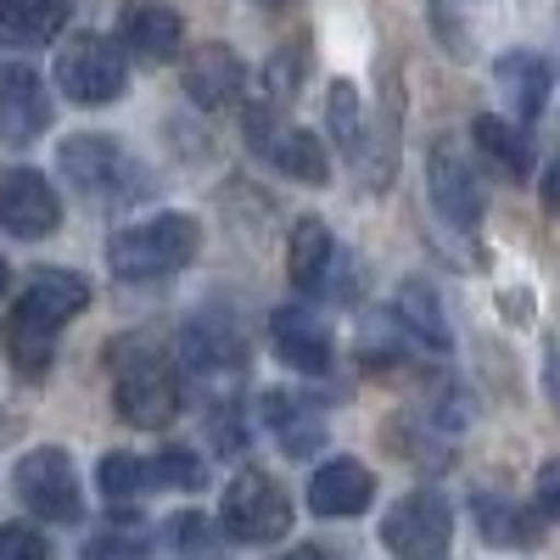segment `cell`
<instances>
[{
  "label": "cell",
  "mask_w": 560,
  "mask_h": 560,
  "mask_svg": "<svg viewBox=\"0 0 560 560\" xmlns=\"http://www.w3.org/2000/svg\"><path fill=\"white\" fill-rule=\"evenodd\" d=\"M107 376H113V404L129 427H168L179 415V370L140 337H118L107 348Z\"/></svg>",
  "instance_id": "obj_1"
},
{
  "label": "cell",
  "mask_w": 560,
  "mask_h": 560,
  "mask_svg": "<svg viewBox=\"0 0 560 560\" xmlns=\"http://www.w3.org/2000/svg\"><path fill=\"white\" fill-rule=\"evenodd\" d=\"M62 179L90 202V208H129L147 191V168L129 158V147L118 135H68L62 140Z\"/></svg>",
  "instance_id": "obj_2"
},
{
  "label": "cell",
  "mask_w": 560,
  "mask_h": 560,
  "mask_svg": "<svg viewBox=\"0 0 560 560\" xmlns=\"http://www.w3.org/2000/svg\"><path fill=\"white\" fill-rule=\"evenodd\" d=\"M197 253H202V224L191 213H152L118 230L107 264L118 280H163V275H179Z\"/></svg>",
  "instance_id": "obj_3"
},
{
  "label": "cell",
  "mask_w": 560,
  "mask_h": 560,
  "mask_svg": "<svg viewBox=\"0 0 560 560\" xmlns=\"http://www.w3.org/2000/svg\"><path fill=\"white\" fill-rule=\"evenodd\" d=\"M57 90L73 107H113L129 90V57L113 34H73L57 57Z\"/></svg>",
  "instance_id": "obj_4"
},
{
  "label": "cell",
  "mask_w": 560,
  "mask_h": 560,
  "mask_svg": "<svg viewBox=\"0 0 560 560\" xmlns=\"http://www.w3.org/2000/svg\"><path fill=\"white\" fill-rule=\"evenodd\" d=\"M382 544L398 560H443L454 544V504L438 488H409L382 516Z\"/></svg>",
  "instance_id": "obj_5"
},
{
  "label": "cell",
  "mask_w": 560,
  "mask_h": 560,
  "mask_svg": "<svg viewBox=\"0 0 560 560\" xmlns=\"http://www.w3.org/2000/svg\"><path fill=\"white\" fill-rule=\"evenodd\" d=\"M247 140L264 163H275L287 179H303V185H325L331 179V152L325 140L303 124H280V107L275 102H258L247 107Z\"/></svg>",
  "instance_id": "obj_6"
},
{
  "label": "cell",
  "mask_w": 560,
  "mask_h": 560,
  "mask_svg": "<svg viewBox=\"0 0 560 560\" xmlns=\"http://www.w3.org/2000/svg\"><path fill=\"white\" fill-rule=\"evenodd\" d=\"M219 527H224V538H236V544H275V538L292 533V499L280 493L275 477L242 471V477H230V488H224Z\"/></svg>",
  "instance_id": "obj_7"
},
{
  "label": "cell",
  "mask_w": 560,
  "mask_h": 560,
  "mask_svg": "<svg viewBox=\"0 0 560 560\" xmlns=\"http://www.w3.org/2000/svg\"><path fill=\"white\" fill-rule=\"evenodd\" d=\"M18 499L34 510L39 522H57V527H73L84 516V493H79V471H73V459L68 448H28L18 459V477H12Z\"/></svg>",
  "instance_id": "obj_8"
},
{
  "label": "cell",
  "mask_w": 560,
  "mask_h": 560,
  "mask_svg": "<svg viewBox=\"0 0 560 560\" xmlns=\"http://www.w3.org/2000/svg\"><path fill=\"white\" fill-rule=\"evenodd\" d=\"M427 191L432 208L454 224V230H477L488 213V191H482V174L471 163V152L454 147V140H438L427 152Z\"/></svg>",
  "instance_id": "obj_9"
},
{
  "label": "cell",
  "mask_w": 560,
  "mask_h": 560,
  "mask_svg": "<svg viewBox=\"0 0 560 560\" xmlns=\"http://www.w3.org/2000/svg\"><path fill=\"white\" fill-rule=\"evenodd\" d=\"M62 224V197L39 168H7L0 174V230L18 242H45Z\"/></svg>",
  "instance_id": "obj_10"
},
{
  "label": "cell",
  "mask_w": 560,
  "mask_h": 560,
  "mask_svg": "<svg viewBox=\"0 0 560 560\" xmlns=\"http://www.w3.org/2000/svg\"><path fill=\"white\" fill-rule=\"evenodd\" d=\"M179 364L202 382H236L247 370V342L230 319H213V314H197L179 325Z\"/></svg>",
  "instance_id": "obj_11"
},
{
  "label": "cell",
  "mask_w": 560,
  "mask_h": 560,
  "mask_svg": "<svg viewBox=\"0 0 560 560\" xmlns=\"http://www.w3.org/2000/svg\"><path fill=\"white\" fill-rule=\"evenodd\" d=\"M51 129V90L28 62L0 68V140L7 147H34Z\"/></svg>",
  "instance_id": "obj_12"
},
{
  "label": "cell",
  "mask_w": 560,
  "mask_h": 560,
  "mask_svg": "<svg viewBox=\"0 0 560 560\" xmlns=\"http://www.w3.org/2000/svg\"><path fill=\"white\" fill-rule=\"evenodd\" d=\"M118 45H124V57L147 62V68L174 62L179 45H185V18L168 0H129L124 18H118Z\"/></svg>",
  "instance_id": "obj_13"
},
{
  "label": "cell",
  "mask_w": 560,
  "mask_h": 560,
  "mask_svg": "<svg viewBox=\"0 0 560 560\" xmlns=\"http://www.w3.org/2000/svg\"><path fill=\"white\" fill-rule=\"evenodd\" d=\"M269 342H275V359L287 370H303V376H325L337 364V342L331 331L308 314V308H275L269 314Z\"/></svg>",
  "instance_id": "obj_14"
},
{
  "label": "cell",
  "mask_w": 560,
  "mask_h": 560,
  "mask_svg": "<svg viewBox=\"0 0 560 560\" xmlns=\"http://www.w3.org/2000/svg\"><path fill=\"white\" fill-rule=\"evenodd\" d=\"M370 499H376V477H370V465H359V459H325L308 477V510L325 522L364 516Z\"/></svg>",
  "instance_id": "obj_15"
},
{
  "label": "cell",
  "mask_w": 560,
  "mask_h": 560,
  "mask_svg": "<svg viewBox=\"0 0 560 560\" xmlns=\"http://www.w3.org/2000/svg\"><path fill=\"white\" fill-rule=\"evenodd\" d=\"M242 90H247V62L230 51V45H197V51L185 57V96L202 113L242 102Z\"/></svg>",
  "instance_id": "obj_16"
},
{
  "label": "cell",
  "mask_w": 560,
  "mask_h": 560,
  "mask_svg": "<svg viewBox=\"0 0 560 560\" xmlns=\"http://www.w3.org/2000/svg\"><path fill=\"white\" fill-rule=\"evenodd\" d=\"M493 79H499L504 102L516 107L522 124L544 118L549 90H555V68H549V57H538V51H504V57L493 62Z\"/></svg>",
  "instance_id": "obj_17"
},
{
  "label": "cell",
  "mask_w": 560,
  "mask_h": 560,
  "mask_svg": "<svg viewBox=\"0 0 560 560\" xmlns=\"http://www.w3.org/2000/svg\"><path fill=\"white\" fill-rule=\"evenodd\" d=\"M73 18V0H0V39L18 51H39L51 45Z\"/></svg>",
  "instance_id": "obj_18"
},
{
  "label": "cell",
  "mask_w": 560,
  "mask_h": 560,
  "mask_svg": "<svg viewBox=\"0 0 560 560\" xmlns=\"http://www.w3.org/2000/svg\"><path fill=\"white\" fill-rule=\"evenodd\" d=\"M393 319H398V331L415 337L420 348H432V353H448V348H454L443 298L427 287V280H404V287H398V303H393Z\"/></svg>",
  "instance_id": "obj_19"
},
{
  "label": "cell",
  "mask_w": 560,
  "mask_h": 560,
  "mask_svg": "<svg viewBox=\"0 0 560 560\" xmlns=\"http://www.w3.org/2000/svg\"><path fill=\"white\" fill-rule=\"evenodd\" d=\"M337 264V242H331V224L303 213L292 224V242H287V275H292V287L298 292H319L325 287V275H331Z\"/></svg>",
  "instance_id": "obj_20"
},
{
  "label": "cell",
  "mask_w": 560,
  "mask_h": 560,
  "mask_svg": "<svg viewBox=\"0 0 560 560\" xmlns=\"http://www.w3.org/2000/svg\"><path fill=\"white\" fill-rule=\"evenodd\" d=\"M18 303H23L28 314H39V319L62 325V319H73V314H84V308H90V280H84V275H73V269H39Z\"/></svg>",
  "instance_id": "obj_21"
},
{
  "label": "cell",
  "mask_w": 560,
  "mask_h": 560,
  "mask_svg": "<svg viewBox=\"0 0 560 560\" xmlns=\"http://www.w3.org/2000/svg\"><path fill=\"white\" fill-rule=\"evenodd\" d=\"M57 331H62V325H51V319L28 314L23 303L12 308L7 348H12V364H18V376H23V382H39L45 370H51V359H57Z\"/></svg>",
  "instance_id": "obj_22"
},
{
  "label": "cell",
  "mask_w": 560,
  "mask_h": 560,
  "mask_svg": "<svg viewBox=\"0 0 560 560\" xmlns=\"http://www.w3.org/2000/svg\"><path fill=\"white\" fill-rule=\"evenodd\" d=\"M471 140H477L482 158H488L504 179H527V174H533V140H527V129H516L510 118L482 113V118L471 124Z\"/></svg>",
  "instance_id": "obj_23"
},
{
  "label": "cell",
  "mask_w": 560,
  "mask_h": 560,
  "mask_svg": "<svg viewBox=\"0 0 560 560\" xmlns=\"http://www.w3.org/2000/svg\"><path fill=\"white\" fill-rule=\"evenodd\" d=\"M264 420H269V432L280 438V448H287L292 459H303L325 443V420L292 393H264Z\"/></svg>",
  "instance_id": "obj_24"
},
{
  "label": "cell",
  "mask_w": 560,
  "mask_h": 560,
  "mask_svg": "<svg viewBox=\"0 0 560 560\" xmlns=\"http://www.w3.org/2000/svg\"><path fill=\"white\" fill-rule=\"evenodd\" d=\"M325 124H331V140L342 147V158H353L364 168V102L348 79H337L331 96H325Z\"/></svg>",
  "instance_id": "obj_25"
},
{
  "label": "cell",
  "mask_w": 560,
  "mask_h": 560,
  "mask_svg": "<svg viewBox=\"0 0 560 560\" xmlns=\"http://www.w3.org/2000/svg\"><path fill=\"white\" fill-rule=\"evenodd\" d=\"M158 477H152V459H140V454H129V448H113L107 459H102V471H96V488H102V499H113V504H129V499H140Z\"/></svg>",
  "instance_id": "obj_26"
},
{
  "label": "cell",
  "mask_w": 560,
  "mask_h": 560,
  "mask_svg": "<svg viewBox=\"0 0 560 560\" xmlns=\"http://www.w3.org/2000/svg\"><path fill=\"white\" fill-rule=\"evenodd\" d=\"M477 522H482V533H488L493 544H527V538L538 533L544 516H522V510L510 504V499L482 493V499H477Z\"/></svg>",
  "instance_id": "obj_27"
},
{
  "label": "cell",
  "mask_w": 560,
  "mask_h": 560,
  "mask_svg": "<svg viewBox=\"0 0 560 560\" xmlns=\"http://www.w3.org/2000/svg\"><path fill=\"white\" fill-rule=\"evenodd\" d=\"M152 477L168 482V488H179V493H197V488L208 482V465H202L191 448H163V454L152 459Z\"/></svg>",
  "instance_id": "obj_28"
},
{
  "label": "cell",
  "mask_w": 560,
  "mask_h": 560,
  "mask_svg": "<svg viewBox=\"0 0 560 560\" xmlns=\"http://www.w3.org/2000/svg\"><path fill=\"white\" fill-rule=\"evenodd\" d=\"M84 560H147V533L140 527H102L84 544Z\"/></svg>",
  "instance_id": "obj_29"
},
{
  "label": "cell",
  "mask_w": 560,
  "mask_h": 560,
  "mask_svg": "<svg viewBox=\"0 0 560 560\" xmlns=\"http://www.w3.org/2000/svg\"><path fill=\"white\" fill-rule=\"evenodd\" d=\"M174 544H179V560H224L219 555V538L202 516H179L174 522Z\"/></svg>",
  "instance_id": "obj_30"
},
{
  "label": "cell",
  "mask_w": 560,
  "mask_h": 560,
  "mask_svg": "<svg viewBox=\"0 0 560 560\" xmlns=\"http://www.w3.org/2000/svg\"><path fill=\"white\" fill-rule=\"evenodd\" d=\"M398 348H404L398 319H370L364 331H359V359H364V364H387Z\"/></svg>",
  "instance_id": "obj_31"
},
{
  "label": "cell",
  "mask_w": 560,
  "mask_h": 560,
  "mask_svg": "<svg viewBox=\"0 0 560 560\" xmlns=\"http://www.w3.org/2000/svg\"><path fill=\"white\" fill-rule=\"evenodd\" d=\"M0 560H51V544L28 522H7L0 527Z\"/></svg>",
  "instance_id": "obj_32"
},
{
  "label": "cell",
  "mask_w": 560,
  "mask_h": 560,
  "mask_svg": "<svg viewBox=\"0 0 560 560\" xmlns=\"http://www.w3.org/2000/svg\"><path fill=\"white\" fill-rule=\"evenodd\" d=\"M298 73H303V45H287V51L269 62V102H275V107H287V102H292Z\"/></svg>",
  "instance_id": "obj_33"
},
{
  "label": "cell",
  "mask_w": 560,
  "mask_h": 560,
  "mask_svg": "<svg viewBox=\"0 0 560 560\" xmlns=\"http://www.w3.org/2000/svg\"><path fill=\"white\" fill-rule=\"evenodd\" d=\"M533 504H538L544 522H560V454H549V459L538 465V477H533Z\"/></svg>",
  "instance_id": "obj_34"
},
{
  "label": "cell",
  "mask_w": 560,
  "mask_h": 560,
  "mask_svg": "<svg viewBox=\"0 0 560 560\" xmlns=\"http://www.w3.org/2000/svg\"><path fill=\"white\" fill-rule=\"evenodd\" d=\"M544 208H549V213L560 219V158H555V163L544 168Z\"/></svg>",
  "instance_id": "obj_35"
},
{
  "label": "cell",
  "mask_w": 560,
  "mask_h": 560,
  "mask_svg": "<svg viewBox=\"0 0 560 560\" xmlns=\"http://www.w3.org/2000/svg\"><path fill=\"white\" fill-rule=\"evenodd\" d=\"M280 560H337V555L325 549V544H298V549H287Z\"/></svg>",
  "instance_id": "obj_36"
},
{
  "label": "cell",
  "mask_w": 560,
  "mask_h": 560,
  "mask_svg": "<svg viewBox=\"0 0 560 560\" xmlns=\"http://www.w3.org/2000/svg\"><path fill=\"white\" fill-rule=\"evenodd\" d=\"M549 398H555V409H560V353L549 359Z\"/></svg>",
  "instance_id": "obj_37"
},
{
  "label": "cell",
  "mask_w": 560,
  "mask_h": 560,
  "mask_svg": "<svg viewBox=\"0 0 560 560\" xmlns=\"http://www.w3.org/2000/svg\"><path fill=\"white\" fill-rule=\"evenodd\" d=\"M7 287H12V269H7V258H0V298H7Z\"/></svg>",
  "instance_id": "obj_38"
},
{
  "label": "cell",
  "mask_w": 560,
  "mask_h": 560,
  "mask_svg": "<svg viewBox=\"0 0 560 560\" xmlns=\"http://www.w3.org/2000/svg\"><path fill=\"white\" fill-rule=\"evenodd\" d=\"M253 7H264V12H280V7H292V0H253Z\"/></svg>",
  "instance_id": "obj_39"
}]
</instances>
